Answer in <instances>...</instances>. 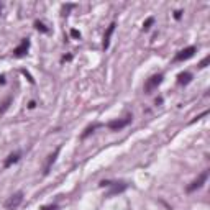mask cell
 <instances>
[{
	"label": "cell",
	"instance_id": "5bb4252c",
	"mask_svg": "<svg viewBox=\"0 0 210 210\" xmlns=\"http://www.w3.org/2000/svg\"><path fill=\"white\" fill-rule=\"evenodd\" d=\"M97 126H99V125H92V126H89L87 130H85V131H84V133H82V136H80V138H87V136H89V135H90V133H92V131L95 130Z\"/></svg>",
	"mask_w": 210,
	"mask_h": 210
},
{
	"label": "cell",
	"instance_id": "d6986e66",
	"mask_svg": "<svg viewBox=\"0 0 210 210\" xmlns=\"http://www.w3.org/2000/svg\"><path fill=\"white\" fill-rule=\"evenodd\" d=\"M43 210H56V205H46L43 207Z\"/></svg>",
	"mask_w": 210,
	"mask_h": 210
},
{
	"label": "cell",
	"instance_id": "9c48e42d",
	"mask_svg": "<svg viewBox=\"0 0 210 210\" xmlns=\"http://www.w3.org/2000/svg\"><path fill=\"white\" fill-rule=\"evenodd\" d=\"M28 46H30L28 39H23V41H22V44H20L18 48H15L13 54H15L16 57H22V56H25V54H27V51H28Z\"/></svg>",
	"mask_w": 210,
	"mask_h": 210
},
{
	"label": "cell",
	"instance_id": "8992f818",
	"mask_svg": "<svg viewBox=\"0 0 210 210\" xmlns=\"http://www.w3.org/2000/svg\"><path fill=\"white\" fill-rule=\"evenodd\" d=\"M59 151H61V146H57V148L54 149V153L48 156V161H46V164H44V171H43L44 174H48V172H49L51 166L54 164V161H56V158H57V154H59Z\"/></svg>",
	"mask_w": 210,
	"mask_h": 210
},
{
	"label": "cell",
	"instance_id": "ffe728a7",
	"mask_svg": "<svg viewBox=\"0 0 210 210\" xmlns=\"http://www.w3.org/2000/svg\"><path fill=\"white\" fill-rule=\"evenodd\" d=\"M100 186H102V187H105V186H112V182H110V181H102Z\"/></svg>",
	"mask_w": 210,
	"mask_h": 210
},
{
	"label": "cell",
	"instance_id": "30bf717a",
	"mask_svg": "<svg viewBox=\"0 0 210 210\" xmlns=\"http://www.w3.org/2000/svg\"><path fill=\"white\" fill-rule=\"evenodd\" d=\"M191 80H192V74L191 72H182V74H179V76H177V82H179L181 85L189 84Z\"/></svg>",
	"mask_w": 210,
	"mask_h": 210
},
{
	"label": "cell",
	"instance_id": "9a60e30c",
	"mask_svg": "<svg viewBox=\"0 0 210 210\" xmlns=\"http://www.w3.org/2000/svg\"><path fill=\"white\" fill-rule=\"evenodd\" d=\"M153 23H154V18H153V16H149V18L143 23V28H145V30H149V27H151Z\"/></svg>",
	"mask_w": 210,
	"mask_h": 210
},
{
	"label": "cell",
	"instance_id": "277c9868",
	"mask_svg": "<svg viewBox=\"0 0 210 210\" xmlns=\"http://www.w3.org/2000/svg\"><path fill=\"white\" fill-rule=\"evenodd\" d=\"M207 177H209V171H204L202 174H200L199 177L195 181H192L191 182V186H187V192H194V191H197V189H200L205 184V181H207Z\"/></svg>",
	"mask_w": 210,
	"mask_h": 210
},
{
	"label": "cell",
	"instance_id": "ac0fdd59",
	"mask_svg": "<svg viewBox=\"0 0 210 210\" xmlns=\"http://www.w3.org/2000/svg\"><path fill=\"white\" fill-rule=\"evenodd\" d=\"M181 16H182V11H181V10H176V11H174V18H176V20H179Z\"/></svg>",
	"mask_w": 210,
	"mask_h": 210
},
{
	"label": "cell",
	"instance_id": "52a82bcc",
	"mask_svg": "<svg viewBox=\"0 0 210 210\" xmlns=\"http://www.w3.org/2000/svg\"><path fill=\"white\" fill-rule=\"evenodd\" d=\"M126 186L125 182H120V184H112V189H110V192L107 194V197H113V195H118V194H122L123 191H126Z\"/></svg>",
	"mask_w": 210,
	"mask_h": 210
},
{
	"label": "cell",
	"instance_id": "7a4b0ae2",
	"mask_svg": "<svg viewBox=\"0 0 210 210\" xmlns=\"http://www.w3.org/2000/svg\"><path fill=\"white\" fill-rule=\"evenodd\" d=\"M161 82H163V74H154V76H151L145 84V92L146 94H151L154 89H158V85H159Z\"/></svg>",
	"mask_w": 210,
	"mask_h": 210
},
{
	"label": "cell",
	"instance_id": "6da1fadb",
	"mask_svg": "<svg viewBox=\"0 0 210 210\" xmlns=\"http://www.w3.org/2000/svg\"><path fill=\"white\" fill-rule=\"evenodd\" d=\"M23 202V192H15V194H11L10 197L7 199V202H5V207H7L8 210H15L20 207V204Z\"/></svg>",
	"mask_w": 210,
	"mask_h": 210
},
{
	"label": "cell",
	"instance_id": "44dd1931",
	"mask_svg": "<svg viewBox=\"0 0 210 210\" xmlns=\"http://www.w3.org/2000/svg\"><path fill=\"white\" fill-rule=\"evenodd\" d=\"M71 59H72V56H71V54H67V56L62 57V61H71Z\"/></svg>",
	"mask_w": 210,
	"mask_h": 210
},
{
	"label": "cell",
	"instance_id": "7c38bea8",
	"mask_svg": "<svg viewBox=\"0 0 210 210\" xmlns=\"http://www.w3.org/2000/svg\"><path fill=\"white\" fill-rule=\"evenodd\" d=\"M10 103H11V97H7V99H5V102L2 103V107H0V115L7 112V108L10 107Z\"/></svg>",
	"mask_w": 210,
	"mask_h": 210
},
{
	"label": "cell",
	"instance_id": "5b68a950",
	"mask_svg": "<svg viewBox=\"0 0 210 210\" xmlns=\"http://www.w3.org/2000/svg\"><path fill=\"white\" fill-rule=\"evenodd\" d=\"M131 122V117H125V118H118V120H113V122H110L108 123V128L110 130H113V131H117V130H122V128H125L128 123Z\"/></svg>",
	"mask_w": 210,
	"mask_h": 210
},
{
	"label": "cell",
	"instance_id": "603a6c76",
	"mask_svg": "<svg viewBox=\"0 0 210 210\" xmlns=\"http://www.w3.org/2000/svg\"><path fill=\"white\" fill-rule=\"evenodd\" d=\"M0 10H2V7H0Z\"/></svg>",
	"mask_w": 210,
	"mask_h": 210
},
{
	"label": "cell",
	"instance_id": "e0dca14e",
	"mask_svg": "<svg viewBox=\"0 0 210 210\" xmlns=\"http://www.w3.org/2000/svg\"><path fill=\"white\" fill-rule=\"evenodd\" d=\"M71 36L72 38H80V33L77 30H71Z\"/></svg>",
	"mask_w": 210,
	"mask_h": 210
},
{
	"label": "cell",
	"instance_id": "8fae6325",
	"mask_svg": "<svg viewBox=\"0 0 210 210\" xmlns=\"http://www.w3.org/2000/svg\"><path fill=\"white\" fill-rule=\"evenodd\" d=\"M18 159H20V153H13V154H10V156L5 159L4 166H5V168H10V166L13 164V163H16Z\"/></svg>",
	"mask_w": 210,
	"mask_h": 210
},
{
	"label": "cell",
	"instance_id": "ba28073f",
	"mask_svg": "<svg viewBox=\"0 0 210 210\" xmlns=\"http://www.w3.org/2000/svg\"><path fill=\"white\" fill-rule=\"evenodd\" d=\"M115 23H110L108 25V28H107V31H105V34H103V49H107L108 48V44H110V38H112V34H113V31H115Z\"/></svg>",
	"mask_w": 210,
	"mask_h": 210
},
{
	"label": "cell",
	"instance_id": "3957f363",
	"mask_svg": "<svg viewBox=\"0 0 210 210\" xmlns=\"http://www.w3.org/2000/svg\"><path fill=\"white\" fill-rule=\"evenodd\" d=\"M195 51H197V48H195V46H189V48H184L182 51H179V53L176 54L174 61H176V62H181V61H186V59H191V57L195 54Z\"/></svg>",
	"mask_w": 210,
	"mask_h": 210
},
{
	"label": "cell",
	"instance_id": "7402d4cb",
	"mask_svg": "<svg viewBox=\"0 0 210 210\" xmlns=\"http://www.w3.org/2000/svg\"><path fill=\"white\" fill-rule=\"evenodd\" d=\"M34 105H36V103H34V100H31V102L28 103V107H30V108H34Z\"/></svg>",
	"mask_w": 210,
	"mask_h": 210
},
{
	"label": "cell",
	"instance_id": "4fadbf2b",
	"mask_svg": "<svg viewBox=\"0 0 210 210\" xmlns=\"http://www.w3.org/2000/svg\"><path fill=\"white\" fill-rule=\"evenodd\" d=\"M34 28L38 31H41V33H48V28H46L44 23H41V22H34Z\"/></svg>",
	"mask_w": 210,
	"mask_h": 210
},
{
	"label": "cell",
	"instance_id": "2e32d148",
	"mask_svg": "<svg viewBox=\"0 0 210 210\" xmlns=\"http://www.w3.org/2000/svg\"><path fill=\"white\" fill-rule=\"evenodd\" d=\"M209 62H210V57H209V56H207V57H205V59H204V61H202V62H200V64H199V67H205V66H207V64H209Z\"/></svg>",
	"mask_w": 210,
	"mask_h": 210
}]
</instances>
